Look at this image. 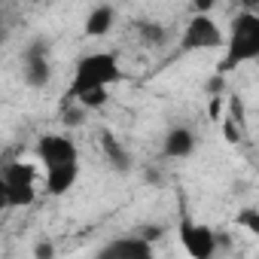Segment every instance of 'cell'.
<instances>
[{"label":"cell","instance_id":"cell-1","mask_svg":"<svg viewBox=\"0 0 259 259\" xmlns=\"http://www.w3.org/2000/svg\"><path fill=\"white\" fill-rule=\"evenodd\" d=\"M259 58V16L244 10L232 19L226 34V55L220 61V73H232L235 67Z\"/></svg>","mask_w":259,"mask_h":259},{"label":"cell","instance_id":"cell-2","mask_svg":"<svg viewBox=\"0 0 259 259\" xmlns=\"http://www.w3.org/2000/svg\"><path fill=\"white\" fill-rule=\"evenodd\" d=\"M113 82H122V67H119V58L113 52H92V55H82L76 61V70H73V79H70V89L67 95L76 98L89 89H101V85H113Z\"/></svg>","mask_w":259,"mask_h":259},{"label":"cell","instance_id":"cell-3","mask_svg":"<svg viewBox=\"0 0 259 259\" xmlns=\"http://www.w3.org/2000/svg\"><path fill=\"white\" fill-rule=\"evenodd\" d=\"M4 207H28L37 198V171L31 162H7L4 165Z\"/></svg>","mask_w":259,"mask_h":259},{"label":"cell","instance_id":"cell-4","mask_svg":"<svg viewBox=\"0 0 259 259\" xmlns=\"http://www.w3.org/2000/svg\"><path fill=\"white\" fill-rule=\"evenodd\" d=\"M220 46H226V34L220 31V25L210 19V13H195L180 34V49L204 52V49H220Z\"/></svg>","mask_w":259,"mask_h":259},{"label":"cell","instance_id":"cell-5","mask_svg":"<svg viewBox=\"0 0 259 259\" xmlns=\"http://www.w3.org/2000/svg\"><path fill=\"white\" fill-rule=\"evenodd\" d=\"M22 76L31 89H43L52 79V49L46 40H34L22 55Z\"/></svg>","mask_w":259,"mask_h":259},{"label":"cell","instance_id":"cell-6","mask_svg":"<svg viewBox=\"0 0 259 259\" xmlns=\"http://www.w3.org/2000/svg\"><path fill=\"white\" fill-rule=\"evenodd\" d=\"M177 235H180L183 250H186L192 259H210V256L220 250V247H217V232H213L210 226H204V223L183 220L180 229H177Z\"/></svg>","mask_w":259,"mask_h":259},{"label":"cell","instance_id":"cell-7","mask_svg":"<svg viewBox=\"0 0 259 259\" xmlns=\"http://www.w3.org/2000/svg\"><path fill=\"white\" fill-rule=\"evenodd\" d=\"M37 159L43 162V168H55L64 162H76L79 150L67 135H43L37 141Z\"/></svg>","mask_w":259,"mask_h":259},{"label":"cell","instance_id":"cell-8","mask_svg":"<svg viewBox=\"0 0 259 259\" xmlns=\"http://www.w3.org/2000/svg\"><path fill=\"white\" fill-rule=\"evenodd\" d=\"M101 259H150L153 256V241L144 235H128V238H113L107 247L98 250Z\"/></svg>","mask_w":259,"mask_h":259},{"label":"cell","instance_id":"cell-9","mask_svg":"<svg viewBox=\"0 0 259 259\" xmlns=\"http://www.w3.org/2000/svg\"><path fill=\"white\" fill-rule=\"evenodd\" d=\"M195 147H198V138L189 125H174L162 138V153L168 159H186V156L195 153Z\"/></svg>","mask_w":259,"mask_h":259},{"label":"cell","instance_id":"cell-10","mask_svg":"<svg viewBox=\"0 0 259 259\" xmlns=\"http://www.w3.org/2000/svg\"><path fill=\"white\" fill-rule=\"evenodd\" d=\"M98 144H101V153H104V159L110 162L113 171H119V174L132 171V153L125 150V144L110 132V128H101L98 132Z\"/></svg>","mask_w":259,"mask_h":259},{"label":"cell","instance_id":"cell-11","mask_svg":"<svg viewBox=\"0 0 259 259\" xmlns=\"http://www.w3.org/2000/svg\"><path fill=\"white\" fill-rule=\"evenodd\" d=\"M79 180V159L76 162H64L55 168H46V192L49 195H67Z\"/></svg>","mask_w":259,"mask_h":259},{"label":"cell","instance_id":"cell-12","mask_svg":"<svg viewBox=\"0 0 259 259\" xmlns=\"http://www.w3.org/2000/svg\"><path fill=\"white\" fill-rule=\"evenodd\" d=\"M113 22H116V10L110 7V4H101V7H95L89 16H85V37H104L110 28H113Z\"/></svg>","mask_w":259,"mask_h":259},{"label":"cell","instance_id":"cell-13","mask_svg":"<svg viewBox=\"0 0 259 259\" xmlns=\"http://www.w3.org/2000/svg\"><path fill=\"white\" fill-rule=\"evenodd\" d=\"M138 31H141L144 46H162V43L168 40L165 25H159V22H138Z\"/></svg>","mask_w":259,"mask_h":259},{"label":"cell","instance_id":"cell-14","mask_svg":"<svg viewBox=\"0 0 259 259\" xmlns=\"http://www.w3.org/2000/svg\"><path fill=\"white\" fill-rule=\"evenodd\" d=\"M73 101H76V104H82L85 110H98V107H104V104L110 101V89H107V85H101V89H89V92L76 95Z\"/></svg>","mask_w":259,"mask_h":259},{"label":"cell","instance_id":"cell-15","mask_svg":"<svg viewBox=\"0 0 259 259\" xmlns=\"http://www.w3.org/2000/svg\"><path fill=\"white\" fill-rule=\"evenodd\" d=\"M238 226H244L250 235L259 238V207H244V210L238 213Z\"/></svg>","mask_w":259,"mask_h":259},{"label":"cell","instance_id":"cell-16","mask_svg":"<svg viewBox=\"0 0 259 259\" xmlns=\"http://www.w3.org/2000/svg\"><path fill=\"white\" fill-rule=\"evenodd\" d=\"M85 113H89V110H85L82 104H73V107H67V110H64L61 122H64L67 128H79V125L85 122Z\"/></svg>","mask_w":259,"mask_h":259},{"label":"cell","instance_id":"cell-17","mask_svg":"<svg viewBox=\"0 0 259 259\" xmlns=\"http://www.w3.org/2000/svg\"><path fill=\"white\" fill-rule=\"evenodd\" d=\"M220 125H223V135H226V141H229V144H238V141L244 138V128H241L235 119L223 116V119H220Z\"/></svg>","mask_w":259,"mask_h":259},{"label":"cell","instance_id":"cell-18","mask_svg":"<svg viewBox=\"0 0 259 259\" xmlns=\"http://www.w3.org/2000/svg\"><path fill=\"white\" fill-rule=\"evenodd\" d=\"M207 116H210L213 122H220V119L226 116V101H223V95H210V104H207Z\"/></svg>","mask_w":259,"mask_h":259},{"label":"cell","instance_id":"cell-19","mask_svg":"<svg viewBox=\"0 0 259 259\" xmlns=\"http://www.w3.org/2000/svg\"><path fill=\"white\" fill-rule=\"evenodd\" d=\"M229 119H235V122H238L241 128L247 125V119H244V104H241V98H238V95H235V98L229 101Z\"/></svg>","mask_w":259,"mask_h":259},{"label":"cell","instance_id":"cell-20","mask_svg":"<svg viewBox=\"0 0 259 259\" xmlns=\"http://www.w3.org/2000/svg\"><path fill=\"white\" fill-rule=\"evenodd\" d=\"M204 89H207V95H223V92H226V73H220V70H217V73L207 79V85H204Z\"/></svg>","mask_w":259,"mask_h":259},{"label":"cell","instance_id":"cell-21","mask_svg":"<svg viewBox=\"0 0 259 259\" xmlns=\"http://www.w3.org/2000/svg\"><path fill=\"white\" fill-rule=\"evenodd\" d=\"M138 235H144L147 241H159V238L165 235V229H162V226H141V229H138Z\"/></svg>","mask_w":259,"mask_h":259},{"label":"cell","instance_id":"cell-22","mask_svg":"<svg viewBox=\"0 0 259 259\" xmlns=\"http://www.w3.org/2000/svg\"><path fill=\"white\" fill-rule=\"evenodd\" d=\"M34 256H37V259H52V256H55V247H52L49 241H40V244L34 247Z\"/></svg>","mask_w":259,"mask_h":259},{"label":"cell","instance_id":"cell-23","mask_svg":"<svg viewBox=\"0 0 259 259\" xmlns=\"http://www.w3.org/2000/svg\"><path fill=\"white\" fill-rule=\"evenodd\" d=\"M220 0H192V13H210Z\"/></svg>","mask_w":259,"mask_h":259}]
</instances>
